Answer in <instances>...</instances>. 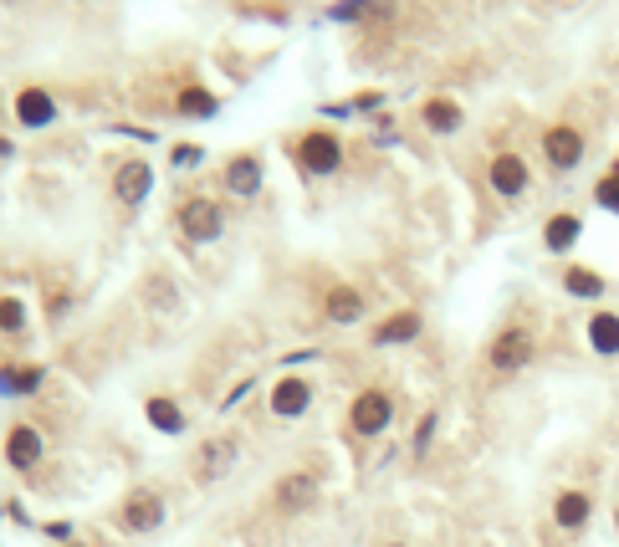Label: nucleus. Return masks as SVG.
Here are the masks:
<instances>
[{"label": "nucleus", "mask_w": 619, "mask_h": 547, "mask_svg": "<svg viewBox=\"0 0 619 547\" xmlns=\"http://www.w3.org/2000/svg\"><path fill=\"white\" fill-rule=\"evenodd\" d=\"M609 174H614V179H619V159H614V169H609Z\"/></svg>", "instance_id": "nucleus-32"}, {"label": "nucleus", "mask_w": 619, "mask_h": 547, "mask_svg": "<svg viewBox=\"0 0 619 547\" xmlns=\"http://www.w3.org/2000/svg\"><path fill=\"white\" fill-rule=\"evenodd\" d=\"M543 154H548L553 169H579L584 164V133L573 128V123H553L543 133Z\"/></svg>", "instance_id": "nucleus-7"}, {"label": "nucleus", "mask_w": 619, "mask_h": 547, "mask_svg": "<svg viewBox=\"0 0 619 547\" xmlns=\"http://www.w3.org/2000/svg\"><path fill=\"white\" fill-rule=\"evenodd\" d=\"M41 455H47V440H41L36 425H11L6 430V466L11 471H36Z\"/></svg>", "instance_id": "nucleus-8"}, {"label": "nucleus", "mask_w": 619, "mask_h": 547, "mask_svg": "<svg viewBox=\"0 0 619 547\" xmlns=\"http://www.w3.org/2000/svg\"><path fill=\"white\" fill-rule=\"evenodd\" d=\"M21 328H26V302L0 297V333H21Z\"/></svg>", "instance_id": "nucleus-25"}, {"label": "nucleus", "mask_w": 619, "mask_h": 547, "mask_svg": "<svg viewBox=\"0 0 619 547\" xmlns=\"http://www.w3.org/2000/svg\"><path fill=\"white\" fill-rule=\"evenodd\" d=\"M594 200H599L609 215H619V179H614V174H604L599 185H594Z\"/></svg>", "instance_id": "nucleus-27"}, {"label": "nucleus", "mask_w": 619, "mask_h": 547, "mask_svg": "<svg viewBox=\"0 0 619 547\" xmlns=\"http://www.w3.org/2000/svg\"><path fill=\"white\" fill-rule=\"evenodd\" d=\"M292 159H297V169L323 179V174L343 169V144H338V133H328V128H307L302 139L292 144Z\"/></svg>", "instance_id": "nucleus-2"}, {"label": "nucleus", "mask_w": 619, "mask_h": 547, "mask_svg": "<svg viewBox=\"0 0 619 547\" xmlns=\"http://www.w3.org/2000/svg\"><path fill=\"white\" fill-rule=\"evenodd\" d=\"M323 312H328V323H338V328L359 323V317H364V292L359 287H333L323 297Z\"/></svg>", "instance_id": "nucleus-18"}, {"label": "nucleus", "mask_w": 619, "mask_h": 547, "mask_svg": "<svg viewBox=\"0 0 619 547\" xmlns=\"http://www.w3.org/2000/svg\"><path fill=\"white\" fill-rule=\"evenodd\" d=\"M579 236H584V220L573 215V210H563V215H553V220L543 225V246H548L553 256L573 251V246H579Z\"/></svg>", "instance_id": "nucleus-16"}, {"label": "nucleus", "mask_w": 619, "mask_h": 547, "mask_svg": "<svg viewBox=\"0 0 619 547\" xmlns=\"http://www.w3.org/2000/svg\"><path fill=\"white\" fill-rule=\"evenodd\" d=\"M563 292L594 302V297H604V277H599V271H589V266H568L563 271Z\"/></svg>", "instance_id": "nucleus-24"}, {"label": "nucleus", "mask_w": 619, "mask_h": 547, "mask_svg": "<svg viewBox=\"0 0 619 547\" xmlns=\"http://www.w3.org/2000/svg\"><path fill=\"white\" fill-rule=\"evenodd\" d=\"M420 123H425L430 133H456V128L466 123V113H461V103H451V98H430V103L420 108Z\"/></svg>", "instance_id": "nucleus-20"}, {"label": "nucleus", "mask_w": 619, "mask_h": 547, "mask_svg": "<svg viewBox=\"0 0 619 547\" xmlns=\"http://www.w3.org/2000/svg\"><path fill=\"white\" fill-rule=\"evenodd\" d=\"M149 190H154V169H149L144 159L118 164V174H113V195H118L123 205H144V200H149Z\"/></svg>", "instance_id": "nucleus-10"}, {"label": "nucleus", "mask_w": 619, "mask_h": 547, "mask_svg": "<svg viewBox=\"0 0 619 547\" xmlns=\"http://www.w3.org/2000/svg\"><path fill=\"white\" fill-rule=\"evenodd\" d=\"M144 420H149L159 435H185V409L174 404L169 394H149V399H144Z\"/></svg>", "instance_id": "nucleus-17"}, {"label": "nucleus", "mask_w": 619, "mask_h": 547, "mask_svg": "<svg viewBox=\"0 0 619 547\" xmlns=\"http://www.w3.org/2000/svg\"><path fill=\"white\" fill-rule=\"evenodd\" d=\"M589 348L599 358H614L619 353V312H594L589 317Z\"/></svg>", "instance_id": "nucleus-21"}, {"label": "nucleus", "mask_w": 619, "mask_h": 547, "mask_svg": "<svg viewBox=\"0 0 619 547\" xmlns=\"http://www.w3.org/2000/svg\"><path fill=\"white\" fill-rule=\"evenodd\" d=\"M0 154H11V144H6V139H0Z\"/></svg>", "instance_id": "nucleus-31"}, {"label": "nucleus", "mask_w": 619, "mask_h": 547, "mask_svg": "<svg viewBox=\"0 0 619 547\" xmlns=\"http://www.w3.org/2000/svg\"><path fill=\"white\" fill-rule=\"evenodd\" d=\"M174 113H180V118H215V113H220V98L205 93V87H180Z\"/></svg>", "instance_id": "nucleus-23"}, {"label": "nucleus", "mask_w": 619, "mask_h": 547, "mask_svg": "<svg viewBox=\"0 0 619 547\" xmlns=\"http://www.w3.org/2000/svg\"><path fill=\"white\" fill-rule=\"evenodd\" d=\"M174 225H180L185 241L210 246V241H220V231H226V210H220L210 195H190V200H180V210H174Z\"/></svg>", "instance_id": "nucleus-1"}, {"label": "nucleus", "mask_w": 619, "mask_h": 547, "mask_svg": "<svg viewBox=\"0 0 619 547\" xmlns=\"http://www.w3.org/2000/svg\"><path fill=\"white\" fill-rule=\"evenodd\" d=\"M200 154H205L200 144H174V154H169V164H174V169H190V164H200Z\"/></svg>", "instance_id": "nucleus-28"}, {"label": "nucleus", "mask_w": 619, "mask_h": 547, "mask_svg": "<svg viewBox=\"0 0 619 547\" xmlns=\"http://www.w3.org/2000/svg\"><path fill=\"white\" fill-rule=\"evenodd\" d=\"M318 501V476H307V471H287L277 481V507L282 512H307Z\"/></svg>", "instance_id": "nucleus-12"}, {"label": "nucleus", "mask_w": 619, "mask_h": 547, "mask_svg": "<svg viewBox=\"0 0 619 547\" xmlns=\"http://www.w3.org/2000/svg\"><path fill=\"white\" fill-rule=\"evenodd\" d=\"M533 353H538L533 333L512 323V328H502V333L492 338V348H486V363H492L497 374H522L527 363H533Z\"/></svg>", "instance_id": "nucleus-3"}, {"label": "nucleus", "mask_w": 619, "mask_h": 547, "mask_svg": "<svg viewBox=\"0 0 619 547\" xmlns=\"http://www.w3.org/2000/svg\"><path fill=\"white\" fill-rule=\"evenodd\" d=\"M16 118H21V128H47L57 118V98L41 93V87H21L16 93Z\"/></svg>", "instance_id": "nucleus-13"}, {"label": "nucleus", "mask_w": 619, "mask_h": 547, "mask_svg": "<svg viewBox=\"0 0 619 547\" xmlns=\"http://www.w3.org/2000/svg\"><path fill=\"white\" fill-rule=\"evenodd\" d=\"M430 435H435V415H425V420H420V430H415V455H425V450H430Z\"/></svg>", "instance_id": "nucleus-29"}, {"label": "nucleus", "mask_w": 619, "mask_h": 547, "mask_svg": "<svg viewBox=\"0 0 619 547\" xmlns=\"http://www.w3.org/2000/svg\"><path fill=\"white\" fill-rule=\"evenodd\" d=\"M589 517H594V501H589V491H558V501H553V522H558L563 532H579V527H589Z\"/></svg>", "instance_id": "nucleus-15"}, {"label": "nucleus", "mask_w": 619, "mask_h": 547, "mask_svg": "<svg viewBox=\"0 0 619 547\" xmlns=\"http://www.w3.org/2000/svg\"><path fill=\"white\" fill-rule=\"evenodd\" d=\"M307 404H313V384L297 379V374L277 379V389H272V415H277V420H297V415H307Z\"/></svg>", "instance_id": "nucleus-11"}, {"label": "nucleus", "mask_w": 619, "mask_h": 547, "mask_svg": "<svg viewBox=\"0 0 619 547\" xmlns=\"http://www.w3.org/2000/svg\"><path fill=\"white\" fill-rule=\"evenodd\" d=\"M389 420H394V399H389L384 389H364L359 399H353V409H348L353 435H364V440L384 435V430H389Z\"/></svg>", "instance_id": "nucleus-4"}, {"label": "nucleus", "mask_w": 619, "mask_h": 547, "mask_svg": "<svg viewBox=\"0 0 619 547\" xmlns=\"http://www.w3.org/2000/svg\"><path fill=\"white\" fill-rule=\"evenodd\" d=\"M236 455H241L236 435H210V440L200 445V455H195V481H220V476H231Z\"/></svg>", "instance_id": "nucleus-6"}, {"label": "nucleus", "mask_w": 619, "mask_h": 547, "mask_svg": "<svg viewBox=\"0 0 619 547\" xmlns=\"http://www.w3.org/2000/svg\"><path fill=\"white\" fill-rule=\"evenodd\" d=\"M379 6V0H338V6H328V16L333 21H359V16H369Z\"/></svg>", "instance_id": "nucleus-26"}, {"label": "nucleus", "mask_w": 619, "mask_h": 547, "mask_svg": "<svg viewBox=\"0 0 619 547\" xmlns=\"http://www.w3.org/2000/svg\"><path fill=\"white\" fill-rule=\"evenodd\" d=\"M384 103V93H359V98H353V108H379Z\"/></svg>", "instance_id": "nucleus-30"}, {"label": "nucleus", "mask_w": 619, "mask_h": 547, "mask_svg": "<svg viewBox=\"0 0 619 547\" xmlns=\"http://www.w3.org/2000/svg\"><path fill=\"white\" fill-rule=\"evenodd\" d=\"M614 527H619V512H614Z\"/></svg>", "instance_id": "nucleus-34"}, {"label": "nucleus", "mask_w": 619, "mask_h": 547, "mask_svg": "<svg viewBox=\"0 0 619 547\" xmlns=\"http://www.w3.org/2000/svg\"><path fill=\"white\" fill-rule=\"evenodd\" d=\"M41 379H47V369H36V363H26V369H0V394H11V399H21V394H36L41 389Z\"/></svg>", "instance_id": "nucleus-22"}, {"label": "nucleus", "mask_w": 619, "mask_h": 547, "mask_svg": "<svg viewBox=\"0 0 619 547\" xmlns=\"http://www.w3.org/2000/svg\"><path fill=\"white\" fill-rule=\"evenodd\" d=\"M220 179H226V190H231L236 200H251V195L261 190V159H256V154H236Z\"/></svg>", "instance_id": "nucleus-14"}, {"label": "nucleus", "mask_w": 619, "mask_h": 547, "mask_svg": "<svg viewBox=\"0 0 619 547\" xmlns=\"http://www.w3.org/2000/svg\"><path fill=\"white\" fill-rule=\"evenodd\" d=\"M420 312H394V317H384V323L374 328V348H394V343H415L420 338Z\"/></svg>", "instance_id": "nucleus-19"}, {"label": "nucleus", "mask_w": 619, "mask_h": 547, "mask_svg": "<svg viewBox=\"0 0 619 547\" xmlns=\"http://www.w3.org/2000/svg\"><path fill=\"white\" fill-rule=\"evenodd\" d=\"M389 547H405V542H389Z\"/></svg>", "instance_id": "nucleus-33"}, {"label": "nucleus", "mask_w": 619, "mask_h": 547, "mask_svg": "<svg viewBox=\"0 0 619 547\" xmlns=\"http://www.w3.org/2000/svg\"><path fill=\"white\" fill-rule=\"evenodd\" d=\"M118 522H123V532H159L164 527V496L159 491H149V486H139V491H128L123 496V507H118Z\"/></svg>", "instance_id": "nucleus-5"}, {"label": "nucleus", "mask_w": 619, "mask_h": 547, "mask_svg": "<svg viewBox=\"0 0 619 547\" xmlns=\"http://www.w3.org/2000/svg\"><path fill=\"white\" fill-rule=\"evenodd\" d=\"M486 179H492V190H497L502 200H522L527 185H533V174H527L522 154H497L492 169H486Z\"/></svg>", "instance_id": "nucleus-9"}]
</instances>
